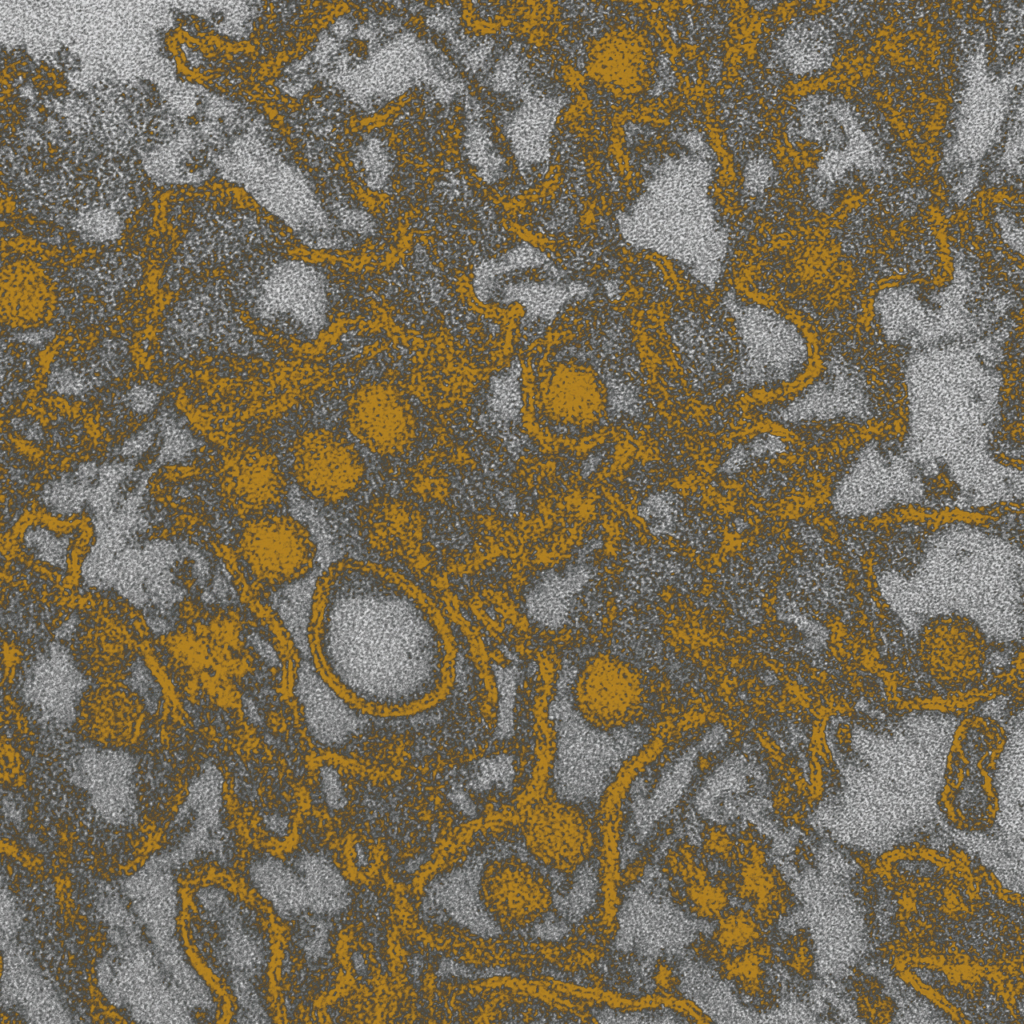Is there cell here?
<instances>
[{
	"mask_svg": "<svg viewBox=\"0 0 1024 1024\" xmlns=\"http://www.w3.org/2000/svg\"><path fill=\"white\" fill-rule=\"evenodd\" d=\"M598 887L597 874L593 868H584L575 881L567 898H562L560 907L572 919L581 917L593 905Z\"/></svg>",
	"mask_w": 1024,
	"mask_h": 1024,
	"instance_id": "cell-33",
	"label": "cell"
},
{
	"mask_svg": "<svg viewBox=\"0 0 1024 1024\" xmlns=\"http://www.w3.org/2000/svg\"><path fill=\"white\" fill-rule=\"evenodd\" d=\"M726 741L727 733L724 728L715 725L705 732L697 747L702 753H711L721 749Z\"/></svg>",
	"mask_w": 1024,
	"mask_h": 1024,
	"instance_id": "cell-41",
	"label": "cell"
},
{
	"mask_svg": "<svg viewBox=\"0 0 1024 1024\" xmlns=\"http://www.w3.org/2000/svg\"><path fill=\"white\" fill-rule=\"evenodd\" d=\"M1000 332L943 338L908 349L904 365L909 427L903 455L927 476L941 467L956 483L955 505L983 507L1021 498V468L992 453L1000 415Z\"/></svg>",
	"mask_w": 1024,
	"mask_h": 1024,
	"instance_id": "cell-2",
	"label": "cell"
},
{
	"mask_svg": "<svg viewBox=\"0 0 1024 1024\" xmlns=\"http://www.w3.org/2000/svg\"><path fill=\"white\" fill-rule=\"evenodd\" d=\"M1005 742L1003 728L993 719L973 716L962 721L948 755L942 803L981 808L993 817L997 807L995 774Z\"/></svg>",
	"mask_w": 1024,
	"mask_h": 1024,
	"instance_id": "cell-15",
	"label": "cell"
},
{
	"mask_svg": "<svg viewBox=\"0 0 1024 1024\" xmlns=\"http://www.w3.org/2000/svg\"><path fill=\"white\" fill-rule=\"evenodd\" d=\"M999 224L1005 241L1014 250L1022 253V227H1017L1015 221L1007 216H1000Z\"/></svg>",
	"mask_w": 1024,
	"mask_h": 1024,
	"instance_id": "cell-43",
	"label": "cell"
},
{
	"mask_svg": "<svg viewBox=\"0 0 1024 1024\" xmlns=\"http://www.w3.org/2000/svg\"><path fill=\"white\" fill-rule=\"evenodd\" d=\"M289 479L310 501L337 507L352 501L367 482L364 451L351 438L329 430H313L288 446Z\"/></svg>",
	"mask_w": 1024,
	"mask_h": 1024,
	"instance_id": "cell-12",
	"label": "cell"
},
{
	"mask_svg": "<svg viewBox=\"0 0 1024 1024\" xmlns=\"http://www.w3.org/2000/svg\"><path fill=\"white\" fill-rule=\"evenodd\" d=\"M128 401L130 406L136 412L147 413L153 409L156 402V396L151 390L145 387H137L130 392Z\"/></svg>",
	"mask_w": 1024,
	"mask_h": 1024,
	"instance_id": "cell-42",
	"label": "cell"
},
{
	"mask_svg": "<svg viewBox=\"0 0 1024 1024\" xmlns=\"http://www.w3.org/2000/svg\"><path fill=\"white\" fill-rule=\"evenodd\" d=\"M79 226L90 238L98 240L112 239L120 230L119 218L108 210H95L86 213Z\"/></svg>",
	"mask_w": 1024,
	"mask_h": 1024,
	"instance_id": "cell-37",
	"label": "cell"
},
{
	"mask_svg": "<svg viewBox=\"0 0 1024 1024\" xmlns=\"http://www.w3.org/2000/svg\"><path fill=\"white\" fill-rule=\"evenodd\" d=\"M118 576L114 589L136 608L145 609L150 600L144 588L145 568L142 548L134 543L116 554Z\"/></svg>",
	"mask_w": 1024,
	"mask_h": 1024,
	"instance_id": "cell-29",
	"label": "cell"
},
{
	"mask_svg": "<svg viewBox=\"0 0 1024 1024\" xmlns=\"http://www.w3.org/2000/svg\"><path fill=\"white\" fill-rule=\"evenodd\" d=\"M772 165L764 158H756L749 162L745 169V186L751 192H760L766 188L772 177Z\"/></svg>",
	"mask_w": 1024,
	"mask_h": 1024,
	"instance_id": "cell-39",
	"label": "cell"
},
{
	"mask_svg": "<svg viewBox=\"0 0 1024 1024\" xmlns=\"http://www.w3.org/2000/svg\"><path fill=\"white\" fill-rule=\"evenodd\" d=\"M354 160L367 187L380 190L386 186L394 165L388 146L381 138L371 136L360 143Z\"/></svg>",
	"mask_w": 1024,
	"mask_h": 1024,
	"instance_id": "cell-30",
	"label": "cell"
},
{
	"mask_svg": "<svg viewBox=\"0 0 1024 1024\" xmlns=\"http://www.w3.org/2000/svg\"><path fill=\"white\" fill-rule=\"evenodd\" d=\"M156 422L158 432L163 438V445L154 467L183 462L197 445L190 431L172 417L162 416Z\"/></svg>",
	"mask_w": 1024,
	"mask_h": 1024,
	"instance_id": "cell-32",
	"label": "cell"
},
{
	"mask_svg": "<svg viewBox=\"0 0 1024 1024\" xmlns=\"http://www.w3.org/2000/svg\"><path fill=\"white\" fill-rule=\"evenodd\" d=\"M799 124L803 138L826 147L816 171L821 184L834 185L854 169L880 167L882 158L846 103L813 98L800 110Z\"/></svg>",
	"mask_w": 1024,
	"mask_h": 1024,
	"instance_id": "cell-16",
	"label": "cell"
},
{
	"mask_svg": "<svg viewBox=\"0 0 1024 1024\" xmlns=\"http://www.w3.org/2000/svg\"><path fill=\"white\" fill-rule=\"evenodd\" d=\"M722 304L733 319L739 340V358L730 376L732 388H772L791 383L806 371L809 343L792 320L732 291L725 294Z\"/></svg>",
	"mask_w": 1024,
	"mask_h": 1024,
	"instance_id": "cell-10",
	"label": "cell"
},
{
	"mask_svg": "<svg viewBox=\"0 0 1024 1024\" xmlns=\"http://www.w3.org/2000/svg\"><path fill=\"white\" fill-rule=\"evenodd\" d=\"M467 104L464 153L477 175L485 182L493 183L502 175L505 162L496 150L488 127L480 118L476 104L473 101Z\"/></svg>",
	"mask_w": 1024,
	"mask_h": 1024,
	"instance_id": "cell-28",
	"label": "cell"
},
{
	"mask_svg": "<svg viewBox=\"0 0 1024 1024\" xmlns=\"http://www.w3.org/2000/svg\"><path fill=\"white\" fill-rule=\"evenodd\" d=\"M548 718L553 744L549 782L557 799L566 805L597 801L641 747L639 732L602 729L555 696Z\"/></svg>",
	"mask_w": 1024,
	"mask_h": 1024,
	"instance_id": "cell-8",
	"label": "cell"
},
{
	"mask_svg": "<svg viewBox=\"0 0 1024 1024\" xmlns=\"http://www.w3.org/2000/svg\"><path fill=\"white\" fill-rule=\"evenodd\" d=\"M135 772L136 761L129 753L90 745L77 749L68 763L71 783L90 796L102 819L115 825L134 817Z\"/></svg>",
	"mask_w": 1024,
	"mask_h": 1024,
	"instance_id": "cell-18",
	"label": "cell"
},
{
	"mask_svg": "<svg viewBox=\"0 0 1024 1024\" xmlns=\"http://www.w3.org/2000/svg\"><path fill=\"white\" fill-rule=\"evenodd\" d=\"M830 35L820 24L801 23L788 30L779 44L780 59L793 73L806 74L829 65Z\"/></svg>",
	"mask_w": 1024,
	"mask_h": 1024,
	"instance_id": "cell-27",
	"label": "cell"
},
{
	"mask_svg": "<svg viewBox=\"0 0 1024 1024\" xmlns=\"http://www.w3.org/2000/svg\"><path fill=\"white\" fill-rule=\"evenodd\" d=\"M239 550L248 584L268 595L307 578L317 560L310 528L283 510L248 517Z\"/></svg>",
	"mask_w": 1024,
	"mask_h": 1024,
	"instance_id": "cell-11",
	"label": "cell"
},
{
	"mask_svg": "<svg viewBox=\"0 0 1024 1024\" xmlns=\"http://www.w3.org/2000/svg\"><path fill=\"white\" fill-rule=\"evenodd\" d=\"M98 469L99 467L94 462H84L79 464L73 475L81 483L91 486L98 478Z\"/></svg>",
	"mask_w": 1024,
	"mask_h": 1024,
	"instance_id": "cell-44",
	"label": "cell"
},
{
	"mask_svg": "<svg viewBox=\"0 0 1024 1024\" xmlns=\"http://www.w3.org/2000/svg\"><path fill=\"white\" fill-rule=\"evenodd\" d=\"M318 777L320 795L326 810L332 813L343 810L348 799L338 771L331 766H323Z\"/></svg>",
	"mask_w": 1024,
	"mask_h": 1024,
	"instance_id": "cell-36",
	"label": "cell"
},
{
	"mask_svg": "<svg viewBox=\"0 0 1024 1024\" xmlns=\"http://www.w3.org/2000/svg\"><path fill=\"white\" fill-rule=\"evenodd\" d=\"M130 685L142 695L147 704H150V708L156 709L160 695L159 687L144 664L135 665L130 676Z\"/></svg>",
	"mask_w": 1024,
	"mask_h": 1024,
	"instance_id": "cell-38",
	"label": "cell"
},
{
	"mask_svg": "<svg viewBox=\"0 0 1024 1024\" xmlns=\"http://www.w3.org/2000/svg\"><path fill=\"white\" fill-rule=\"evenodd\" d=\"M157 432L158 426L156 421L146 425L123 443L120 454L125 457L142 455L152 446Z\"/></svg>",
	"mask_w": 1024,
	"mask_h": 1024,
	"instance_id": "cell-40",
	"label": "cell"
},
{
	"mask_svg": "<svg viewBox=\"0 0 1024 1024\" xmlns=\"http://www.w3.org/2000/svg\"><path fill=\"white\" fill-rule=\"evenodd\" d=\"M1021 73L1022 69L1014 67L1010 73L997 75L987 67L983 48L969 56L952 138L943 158L945 168L952 172L957 200L965 199L977 183L980 163L997 138Z\"/></svg>",
	"mask_w": 1024,
	"mask_h": 1024,
	"instance_id": "cell-9",
	"label": "cell"
},
{
	"mask_svg": "<svg viewBox=\"0 0 1024 1024\" xmlns=\"http://www.w3.org/2000/svg\"><path fill=\"white\" fill-rule=\"evenodd\" d=\"M87 680L70 653L59 643H51L28 666L22 694L36 718L53 729L69 727Z\"/></svg>",
	"mask_w": 1024,
	"mask_h": 1024,
	"instance_id": "cell-20",
	"label": "cell"
},
{
	"mask_svg": "<svg viewBox=\"0 0 1024 1024\" xmlns=\"http://www.w3.org/2000/svg\"><path fill=\"white\" fill-rule=\"evenodd\" d=\"M260 308L267 317L292 325V331L317 332L325 321L327 295L323 279L312 267L287 262L268 275L260 289Z\"/></svg>",
	"mask_w": 1024,
	"mask_h": 1024,
	"instance_id": "cell-22",
	"label": "cell"
},
{
	"mask_svg": "<svg viewBox=\"0 0 1024 1024\" xmlns=\"http://www.w3.org/2000/svg\"><path fill=\"white\" fill-rule=\"evenodd\" d=\"M700 931V923L658 885L642 882L624 896L617 915L615 946L641 959L682 952Z\"/></svg>",
	"mask_w": 1024,
	"mask_h": 1024,
	"instance_id": "cell-14",
	"label": "cell"
},
{
	"mask_svg": "<svg viewBox=\"0 0 1024 1024\" xmlns=\"http://www.w3.org/2000/svg\"><path fill=\"white\" fill-rule=\"evenodd\" d=\"M766 785L763 766L746 753L736 752L701 782L694 807L701 817L716 823L738 817L757 819L769 808Z\"/></svg>",
	"mask_w": 1024,
	"mask_h": 1024,
	"instance_id": "cell-19",
	"label": "cell"
},
{
	"mask_svg": "<svg viewBox=\"0 0 1024 1024\" xmlns=\"http://www.w3.org/2000/svg\"><path fill=\"white\" fill-rule=\"evenodd\" d=\"M518 107L504 120L503 130L519 168L530 171L547 163L551 137L564 101L523 85L515 94Z\"/></svg>",
	"mask_w": 1024,
	"mask_h": 1024,
	"instance_id": "cell-23",
	"label": "cell"
},
{
	"mask_svg": "<svg viewBox=\"0 0 1024 1024\" xmlns=\"http://www.w3.org/2000/svg\"><path fill=\"white\" fill-rule=\"evenodd\" d=\"M91 486L78 481L73 473L66 474L58 480L47 483L43 487L41 497L45 505L53 512L71 515L80 512L87 504Z\"/></svg>",
	"mask_w": 1024,
	"mask_h": 1024,
	"instance_id": "cell-31",
	"label": "cell"
},
{
	"mask_svg": "<svg viewBox=\"0 0 1024 1024\" xmlns=\"http://www.w3.org/2000/svg\"><path fill=\"white\" fill-rule=\"evenodd\" d=\"M926 496L924 475L901 450L871 442L836 485L832 507L840 516L855 517L894 505L921 503Z\"/></svg>",
	"mask_w": 1024,
	"mask_h": 1024,
	"instance_id": "cell-13",
	"label": "cell"
},
{
	"mask_svg": "<svg viewBox=\"0 0 1024 1024\" xmlns=\"http://www.w3.org/2000/svg\"><path fill=\"white\" fill-rule=\"evenodd\" d=\"M920 669L936 685L965 690L982 681L988 660V643L972 619L963 624L926 625L917 648Z\"/></svg>",
	"mask_w": 1024,
	"mask_h": 1024,
	"instance_id": "cell-17",
	"label": "cell"
},
{
	"mask_svg": "<svg viewBox=\"0 0 1024 1024\" xmlns=\"http://www.w3.org/2000/svg\"><path fill=\"white\" fill-rule=\"evenodd\" d=\"M24 542L37 557L53 566L63 568L66 561L68 540L58 538L49 530L41 527L28 528L24 534Z\"/></svg>",
	"mask_w": 1024,
	"mask_h": 1024,
	"instance_id": "cell-34",
	"label": "cell"
},
{
	"mask_svg": "<svg viewBox=\"0 0 1024 1024\" xmlns=\"http://www.w3.org/2000/svg\"><path fill=\"white\" fill-rule=\"evenodd\" d=\"M1020 546L986 529L953 524L928 537L909 570H882L879 590L895 610L984 620L1021 616Z\"/></svg>",
	"mask_w": 1024,
	"mask_h": 1024,
	"instance_id": "cell-3",
	"label": "cell"
},
{
	"mask_svg": "<svg viewBox=\"0 0 1024 1024\" xmlns=\"http://www.w3.org/2000/svg\"><path fill=\"white\" fill-rule=\"evenodd\" d=\"M701 138L693 153L665 160L644 192L616 218L632 247L680 264L702 286L718 284L729 251V234L709 197L712 168Z\"/></svg>",
	"mask_w": 1024,
	"mask_h": 1024,
	"instance_id": "cell-5",
	"label": "cell"
},
{
	"mask_svg": "<svg viewBox=\"0 0 1024 1024\" xmlns=\"http://www.w3.org/2000/svg\"><path fill=\"white\" fill-rule=\"evenodd\" d=\"M769 415L781 424L827 421L837 417L864 419L870 400L860 374L845 366H832L797 396L775 405Z\"/></svg>",
	"mask_w": 1024,
	"mask_h": 1024,
	"instance_id": "cell-21",
	"label": "cell"
},
{
	"mask_svg": "<svg viewBox=\"0 0 1024 1024\" xmlns=\"http://www.w3.org/2000/svg\"><path fill=\"white\" fill-rule=\"evenodd\" d=\"M681 993L719 1023L765 1022L743 1006L732 987L708 964L685 958L677 967Z\"/></svg>",
	"mask_w": 1024,
	"mask_h": 1024,
	"instance_id": "cell-26",
	"label": "cell"
},
{
	"mask_svg": "<svg viewBox=\"0 0 1024 1024\" xmlns=\"http://www.w3.org/2000/svg\"><path fill=\"white\" fill-rule=\"evenodd\" d=\"M197 901L211 931L212 969L230 998L231 1021L275 1022L277 935L272 916L249 893L221 884L202 887Z\"/></svg>",
	"mask_w": 1024,
	"mask_h": 1024,
	"instance_id": "cell-6",
	"label": "cell"
},
{
	"mask_svg": "<svg viewBox=\"0 0 1024 1024\" xmlns=\"http://www.w3.org/2000/svg\"><path fill=\"white\" fill-rule=\"evenodd\" d=\"M241 877L282 930L284 949L318 956L340 945L355 900L303 871L284 850L248 847Z\"/></svg>",
	"mask_w": 1024,
	"mask_h": 1024,
	"instance_id": "cell-7",
	"label": "cell"
},
{
	"mask_svg": "<svg viewBox=\"0 0 1024 1024\" xmlns=\"http://www.w3.org/2000/svg\"><path fill=\"white\" fill-rule=\"evenodd\" d=\"M699 752L697 745L681 752L661 769L650 788L635 782L630 809L637 832H648L678 804L693 779Z\"/></svg>",
	"mask_w": 1024,
	"mask_h": 1024,
	"instance_id": "cell-25",
	"label": "cell"
},
{
	"mask_svg": "<svg viewBox=\"0 0 1024 1024\" xmlns=\"http://www.w3.org/2000/svg\"><path fill=\"white\" fill-rule=\"evenodd\" d=\"M311 637L324 678L369 714L419 712L452 682V641L400 578L374 562L342 559L321 574Z\"/></svg>",
	"mask_w": 1024,
	"mask_h": 1024,
	"instance_id": "cell-1",
	"label": "cell"
},
{
	"mask_svg": "<svg viewBox=\"0 0 1024 1024\" xmlns=\"http://www.w3.org/2000/svg\"><path fill=\"white\" fill-rule=\"evenodd\" d=\"M601 1023H678L684 1022L680 1016L670 1010L619 1012L604 1009L595 1016Z\"/></svg>",
	"mask_w": 1024,
	"mask_h": 1024,
	"instance_id": "cell-35",
	"label": "cell"
},
{
	"mask_svg": "<svg viewBox=\"0 0 1024 1024\" xmlns=\"http://www.w3.org/2000/svg\"><path fill=\"white\" fill-rule=\"evenodd\" d=\"M479 888V865L465 864L426 886L422 912L431 914L440 910L472 933L485 937L496 935L499 927L481 904Z\"/></svg>",
	"mask_w": 1024,
	"mask_h": 1024,
	"instance_id": "cell-24",
	"label": "cell"
},
{
	"mask_svg": "<svg viewBox=\"0 0 1024 1024\" xmlns=\"http://www.w3.org/2000/svg\"><path fill=\"white\" fill-rule=\"evenodd\" d=\"M300 65L311 84L321 81L366 111L419 86L431 89L442 103L465 94L449 59L391 16L337 18Z\"/></svg>",
	"mask_w": 1024,
	"mask_h": 1024,
	"instance_id": "cell-4",
	"label": "cell"
}]
</instances>
